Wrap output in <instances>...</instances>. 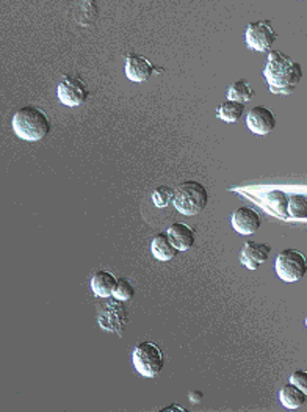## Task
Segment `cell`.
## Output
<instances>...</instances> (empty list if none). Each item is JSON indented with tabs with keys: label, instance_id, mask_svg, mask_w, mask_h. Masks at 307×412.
I'll return each mask as SVG.
<instances>
[{
	"label": "cell",
	"instance_id": "obj_1",
	"mask_svg": "<svg viewBox=\"0 0 307 412\" xmlns=\"http://www.w3.org/2000/svg\"><path fill=\"white\" fill-rule=\"evenodd\" d=\"M263 75L268 82L271 93L289 96L295 91L296 85L301 82L303 67L284 52L271 51Z\"/></svg>",
	"mask_w": 307,
	"mask_h": 412
},
{
	"label": "cell",
	"instance_id": "obj_2",
	"mask_svg": "<svg viewBox=\"0 0 307 412\" xmlns=\"http://www.w3.org/2000/svg\"><path fill=\"white\" fill-rule=\"evenodd\" d=\"M13 130L20 140L39 141L49 134L51 122L43 110L27 105L18 110L13 116Z\"/></svg>",
	"mask_w": 307,
	"mask_h": 412
},
{
	"label": "cell",
	"instance_id": "obj_3",
	"mask_svg": "<svg viewBox=\"0 0 307 412\" xmlns=\"http://www.w3.org/2000/svg\"><path fill=\"white\" fill-rule=\"evenodd\" d=\"M209 202V193L202 184L187 181L177 185L174 190L173 204L176 210L182 215L193 217L201 214Z\"/></svg>",
	"mask_w": 307,
	"mask_h": 412
},
{
	"label": "cell",
	"instance_id": "obj_4",
	"mask_svg": "<svg viewBox=\"0 0 307 412\" xmlns=\"http://www.w3.org/2000/svg\"><path fill=\"white\" fill-rule=\"evenodd\" d=\"M132 362L140 375L155 378L163 370L165 356L154 342H140L132 352Z\"/></svg>",
	"mask_w": 307,
	"mask_h": 412
},
{
	"label": "cell",
	"instance_id": "obj_5",
	"mask_svg": "<svg viewBox=\"0 0 307 412\" xmlns=\"http://www.w3.org/2000/svg\"><path fill=\"white\" fill-rule=\"evenodd\" d=\"M276 273L284 283H296L307 273V259L298 250H284L276 257Z\"/></svg>",
	"mask_w": 307,
	"mask_h": 412
},
{
	"label": "cell",
	"instance_id": "obj_6",
	"mask_svg": "<svg viewBox=\"0 0 307 412\" xmlns=\"http://www.w3.org/2000/svg\"><path fill=\"white\" fill-rule=\"evenodd\" d=\"M277 38V33L271 27V22L267 19L256 20L247 27L244 32V39H247V46L251 51L256 52H267L270 51L271 44H275Z\"/></svg>",
	"mask_w": 307,
	"mask_h": 412
},
{
	"label": "cell",
	"instance_id": "obj_7",
	"mask_svg": "<svg viewBox=\"0 0 307 412\" xmlns=\"http://www.w3.org/2000/svg\"><path fill=\"white\" fill-rule=\"evenodd\" d=\"M57 96L61 104L66 107H79L88 98V90L84 82L77 77H66L60 82Z\"/></svg>",
	"mask_w": 307,
	"mask_h": 412
},
{
	"label": "cell",
	"instance_id": "obj_8",
	"mask_svg": "<svg viewBox=\"0 0 307 412\" xmlns=\"http://www.w3.org/2000/svg\"><path fill=\"white\" fill-rule=\"evenodd\" d=\"M99 326L108 333L121 334L127 323V312L126 309L119 304V301L116 300L113 303H108L102 309L99 317H98Z\"/></svg>",
	"mask_w": 307,
	"mask_h": 412
},
{
	"label": "cell",
	"instance_id": "obj_9",
	"mask_svg": "<svg viewBox=\"0 0 307 412\" xmlns=\"http://www.w3.org/2000/svg\"><path fill=\"white\" fill-rule=\"evenodd\" d=\"M247 127L256 135H268L276 127V115L263 105L251 108L247 116Z\"/></svg>",
	"mask_w": 307,
	"mask_h": 412
},
{
	"label": "cell",
	"instance_id": "obj_10",
	"mask_svg": "<svg viewBox=\"0 0 307 412\" xmlns=\"http://www.w3.org/2000/svg\"><path fill=\"white\" fill-rule=\"evenodd\" d=\"M232 228L235 232L242 233V236H251V233L261 229L262 219L254 209L251 207H238L234 214H232Z\"/></svg>",
	"mask_w": 307,
	"mask_h": 412
},
{
	"label": "cell",
	"instance_id": "obj_11",
	"mask_svg": "<svg viewBox=\"0 0 307 412\" xmlns=\"http://www.w3.org/2000/svg\"><path fill=\"white\" fill-rule=\"evenodd\" d=\"M271 254V246L267 243H259L248 240L242 250L240 260L248 270H257L259 266L267 262Z\"/></svg>",
	"mask_w": 307,
	"mask_h": 412
},
{
	"label": "cell",
	"instance_id": "obj_12",
	"mask_svg": "<svg viewBox=\"0 0 307 412\" xmlns=\"http://www.w3.org/2000/svg\"><path fill=\"white\" fill-rule=\"evenodd\" d=\"M155 71V66L148 58L141 55L131 53L126 58V75L131 82L135 84H143L146 82Z\"/></svg>",
	"mask_w": 307,
	"mask_h": 412
},
{
	"label": "cell",
	"instance_id": "obj_13",
	"mask_svg": "<svg viewBox=\"0 0 307 412\" xmlns=\"http://www.w3.org/2000/svg\"><path fill=\"white\" fill-rule=\"evenodd\" d=\"M169 240L179 251H188L196 242V233L185 223H174L166 231Z\"/></svg>",
	"mask_w": 307,
	"mask_h": 412
},
{
	"label": "cell",
	"instance_id": "obj_14",
	"mask_svg": "<svg viewBox=\"0 0 307 412\" xmlns=\"http://www.w3.org/2000/svg\"><path fill=\"white\" fill-rule=\"evenodd\" d=\"M118 284V279L113 273L100 270L91 278V290L99 298L113 297L115 287Z\"/></svg>",
	"mask_w": 307,
	"mask_h": 412
},
{
	"label": "cell",
	"instance_id": "obj_15",
	"mask_svg": "<svg viewBox=\"0 0 307 412\" xmlns=\"http://www.w3.org/2000/svg\"><path fill=\"white\" fill-rule=\"evenodd\" d=\"M151 251L152 256L160 260V262H168V260H173L179 254V250L173 245L171 240H169L168 233H159L155 236L152 243H151Z\"/></svg>",
	"mask_w": 307,
	"mask_h": 412
},
{
	"label": "cell",
	"instance_id": "obj_16",
	"mask_svg": "<svg viewBox=\"0 0 307 412\" xmlns=\"http://www.w3.org/2000/svg\"><path fill=\"white\" fill-rule=\"evenodd\" d=\"M307 394L303 389H299L293 382L285 384L279 392V400H281L282 406L287 409H299L306 403Z\"/></svg>",
	"mask_w": 307,
	"mask_h": 412
},
{
	"label": "cell",
	"instance_id": "obj_17",
	"mask_svg": "<svg viewBox=\"0 0 307 412\" xmlns=\"http://www.w3.org/2000/svg\"><path fill=\"white\" fill-rule=\"evenodd\" d=\"M244 104L237 101H226L216 108V118L223 120L224 122H237L243 116Z\"/></svg>",
	"mask_w": 307,
	"mask_h": 412
},
{
	"label": "cell",
	"instance_id": "obj_18",
	"mask_svg": "<svg viewBox=\"0 0 307 412\" xmlns=\"http://www.w3.org/2000/svg\"><path fill=\"white\" fill-rule=\"evenodd\" d=\"M254 88L249 85L248 80L240 79L237 80L234 85L229 86V91H228V99L229 101H237V102H242V104H247L252 98H254Z\"/></svg>",
	"mask_w": 307,
	"mask_h": 412
},
{
	"label": "cell",
	"instance_id": "obj_19",
	"mask_svg": "<svg viewBox=\"0 0 307 412\" xmlns=\"http://www.w3.org/2000/svg\"><path fill=\"white\" fill-rule=\"evenodd\" d=\"M268 207L279 217H289V196L282 190H271L265 196Z\"/></svg>",
	"mask_w": 307,
	"mask_h": 412
},
{
	"label": "cell",
	"instance_id": "obj_20",
	"mask_svg": "<svg viewBox=\"0 0 307 412\" xmlns=\"http://www.w3.org/2000/svg\"><path fill=\"white\" fill-rule=\"evenodd\" d=\"M173 199H174V190L171 187H166V185H160V187H157L152 193V202L155 204V207L159 209L168 207Z\"/></svg>",
	"mask_w": 307,
	"mask_h": 412
},
{
	"label": "cell",
	"instance_id": "obj_21",
	"mask_svg": "<svg viewBox=\"0 0 307 412\" xmlns=\"http://www.w3.org/2000/svg\"><path fill=\"white\" fill-rule=\"evenodd\" d=\"M289 217L304 218L307 217V198L303 195H293L289 198Z\"/></svg>",
	"mask_w": 307,
	"mask_h": 412
},
{
	"label": "cell",
	"instance_id": "obj_22",
	"mask_svg": "<svg viewBox=\"0 0 307 412\" xmlns=\"http://www.w3.org/2000/svg\"><path fill=\"white\" fill-rule=\"evenodd\" d=\"M133 295H135V288H133L131 281L126 279V278L118 279V284H116L115 292H113L115 300L129 301L131 298H133Z\"/></svg>",
	"mask_w": 307,
	"mask_h": 412
},
{
	"label": "cell",
	"instance_id": "obj_23",
	"mask_svg": "<svg viewBox=\"0 0 307 412\" xmlns=\"http://www.w3.org/2000/svg\"><path fill=\"white\" fill-rule=\"evenodd\" d=\"M290 382L295 384L299 389H303L307 394V372L306 370H296L295 373L290 376Z\"/></svg>",
	"mask_w": 307,
	"mask_h": 412
},
{
	"label": "cell",
	"instance_id": "obj_24",
	"mask_svg": "<svg viewBox=\"0 0 307 412\" xmlns=\"http://www.w3.org/2000/svg\"><path fill=\"white\" fill-rule=\"evenodd\" d=\"M306 326H307V317H306Z\"/></svg>",
	"mask_w": 307,
	"mask_h": 412
}]
</instances>
